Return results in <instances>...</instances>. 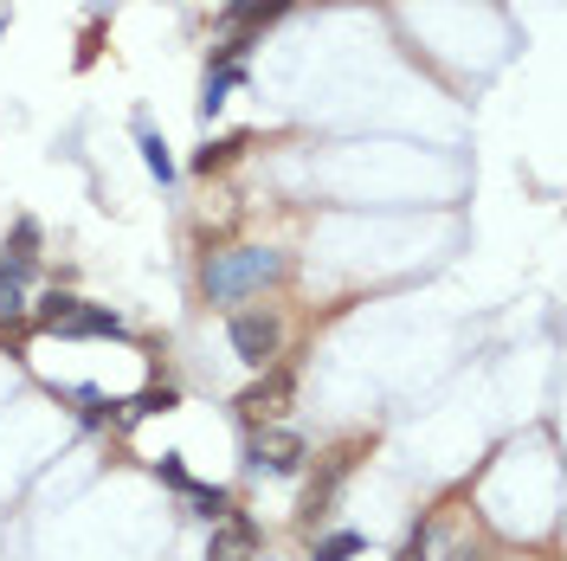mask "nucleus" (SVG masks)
Masks as SVG:
<instances>
[{
    "label": "nucleus",
    "instance_id": "obj_15",
    "mask_svg": "<svg viewBox=\"0 0 567 561\" xmlns=\"http://www.w3.org/2000/svg\"><path fill=\"white\" fill-rule=\"evenodd\" d=\"M425 536H432V529H413V536H406V549H400V561H432V549H425Z\"/></svg>",
    "mask_w": 567,
    "mask_h": 561
},
{
    "label": "nucleus",
    "instance_id": "obj_10",
    "mask_svg": "<svg viewBox=\"0 0 567 561\" xmlns=\"http://www.w3.org/2000/svg\"><path fill=\"white\" fill-rule=\"evenodd\" d=\"M233 84H239V65H213L207 71V84H200V116H219V104H226V91H233Z\"/></svg>",
    "mask_w": 567,
    "mask_h": 561
},
{
    "label": "nucleus",
    "instance_id": "obj_18",
    "mask_svg": "<svg viewBox=\"0 0 567 561\" xmlns=\"http://www.w3.org/2000/svg\"><path fill=\"white\" fill-rule=\"evenodd\" d=\"M0 33H7V13H0Z\"/></svg>",
    "mask_w": 567,
    "mask_h": 561
},
{
    "label": "nucleus",
    "instance_id": "obj_3",
    "mask_svg": "<svg viewBox=\"0 0 567 561\" xmlns=\"http://www.w3.org/2000/svg\"><path fill=\"white\" fill-rule=\"evenodd\" d=\"M303 458H310V446L297 439V432H284V426H251L246 439V465L251 471H278V478H290V471H303Z\"/></svg>",
    "mask_w": 567,
    "mask_h": 561
},
{
    "label": "nucleus",
    "instance_id": "obj_8",
    "mask_svg": "<svg viewBox=\"0 0 567 561\" xmlns=\"http://www.w3.org/2000/svg\"><path fill=\"white\" fill-rule=\"evenodd\" d=\"M181 497H187V503H194V517H207V523H219V517L233 510V497L219 491V484H194V478L181 484Z\"/></svg>",
    "mask_w": 567,
    "mask_h": 561
},
{
    "label": "nucleus",
    "instance_id": "obj_16",
    "mask_svg": "<svg viewBox=\"0 0 567 561\" xmlns=\"http://www.w3.org/2000/svg\"><path fill=\"white\" fill-rule=\"evenodd\" d=\"M97 45H104V27L91 20V27H84V45H78V65H91V59H97Z\"/></svg>",
    "mask_w": 567,
    "mask_h": 561
},
{
    "label": "nucleus",
    "instance_id": "obj_12",
    "mask_svg": "<svg viewBox=\"0 0 567 561\" xmlns=\"http://www.w3.org/2000/svg\"><path fill=\"white\" fill-rule=\"evenodd\" d=\"M246 142H251V136H219V142H207V149L194 155V169H200V175H213V169H226V162H233V155H239Z\"/></svg>",
    "mask_w": 567,
    "mask_h": 561
},
{
    "label": "nucleus",
    "instance_id": "obj_5",
    "mask_svg": "<svg viewBox=\"0 0 567 561\" xmlns=\"http://www.w3.org/2000/svg\"><path fill=\"white\" fill-rule=\"evenodd\" d=\"M207 561H258V523H251L246 510H226V517L213 523Z\"/></svg>",
    "mask_w": 567,
    "mask_h": 561
},
{
    "label": "nucleus",
    "instance_id": "obj_2",
    "mask_svg": "<svg viewBox=\"0 0 567 561\" xmlns=\"http://www.w3.org/2000/svg\"><path fill=\"white\" fill-rule=\"evenodd\" d=\"M226 336H233V355H239L246 368H271L284 355V323L271 310H239L226 323Z\"/></svg>",
    "mask_w": 567,
    "mask_h": 561
},
{
    "label": "nucleus",
    "instance_id": "obj_17",
    "mask_svg": "<svg viewBox=\"0 0 567 561\" xmlns=\"http://www.w3.org/2000/svg\"><path fill=\"white\" fill-rule=\"evenodd\" d=\"M162 484H175V491L187 484V471H181V458H162Z\"/></svg>",
    "mask_w": 567,
    "mask_h": 561
},
{
    "label": "nucleus",
    "instance_id": "obj_9",
    "mask_svg": "<svg viewBox=\"0 0 567 561\" xmlns=\"http://www.w3.org/2000/svg\"><path fill=\"white\" fill-rule=\"evenodd\" d=\"M175 400H181V394H175V387H168V381H162V387H142L136 400H130V407H123V426L148 420V414H168V407H175Z\"/></svg>",
    "mask_w": 567,
    "mask_h": 561
},
{
    "label": "nucleus",
    "instance_id": "obj_4",
    "mask_svg": "<svg viewBox=\"0 0 567 561\" xmlns=\"http://www.w3.org/2000/svg\"><path fill=\"white\" fill-rule=\"evenodd\" d=\"M290 387H297V381H290V368H284V361H271V368H258V381H251L233 407H239V420H246V426L278 420L284 407H290Z\"/></svg>",
    "mask_w": 567,
    "mask_h": 561
},
{
    "label": "nucleus",
    "instance_id": "obj_1",
    "mask_svg": "<svg viewBox=\"0 0 567 561\" xmlns=\"http://www.w3.org/2000/svg\"><path fill=\"white\" fill-rule=\"evenodd\" d=\"M278 278H284V252L271 246H233V252H213L200 265V290L213 304H246L251 290H265Z\"/></svg>",
    "mask_w": 567,
    "mask_h": 561
},
{
    "label": "nucleus",
    "instance_id": "obj_11",
    "mask_svg": "<svg viewBox=\"0 0 567 561\" xmlns=\"http://www.w3.org/2000/svg\"><path fill=\"white\" fill-rule=\"evenodd\" d=\"M136 136H142V162H148V175L168 187V181H175V155H168V142L155 136V130H136Z\"/></svg>",
    "mask_w": 567,
    "mask_h": 561
},
{
    "label": "nucleus",
    "instance_id": "obj_7",
    "mask_svg": "<svg viewBox=\"0 0 567 561\" xmlns=\"http://www.w3.org/2000/svg\"><path fill=\"white\" fill-rule=\"evenodd\" d=\"M78 310H84V297H71V290H45V297H39V310H33V323H39V329H52V336H71Z\"/></svg>",
    "mask_w": 567,
    "mask_h": 561
},
{
    "label": "nucleus",
    "instance_id": "obj_13",
    "mask_svg": "<svg viewBox=\"0 0 567 561\" xmlns=\"http://www.w3.org/2000/svg\"><path fill=\"white\" fill-rule=\"evenodd\" d=\"M349 555H361V536H354V529H342V536L317 542V561H349Z\"/></svg>",
    "mask_w": 567,
    "mask_h": 561
},
{
    "label": "nucleus",
    "instance_id": "obj_6",
    "mask_svg": "<svg viewBox=\"0 0 567 561\" xmlns=\"http://www.w3.org/2000/svg\"><path fill=\"white\" fill-rule=\"evenodd\" d=\"M349 465H354L349 452L322 458V478H317V484H310V491H303V523H317L322 510H329V503H336V484H342V478H349Z\"/></svg>",
    "mask_w": 567,
    "mask_h": 561
},
{
    "label": "nucleus",
    "instance_id": "obj_14",
    "mask_svg": "<svg viewBox=\"0 0 567 561\" xmlns=\"http://www.w3.org/2000/svg\"><path fill=\"white\" fill-rule=\"evenodd\" d=\"M71 400L84 407V420H91V426L104 420V394H97V387H71Z\"/></svg>",
    "mask_w": 567,
    "mask_h": 561
}]
</instances>
